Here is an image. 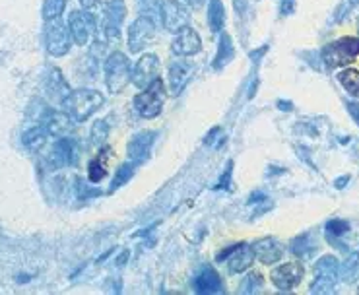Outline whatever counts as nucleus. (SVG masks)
<instances>
[{
	"label": "nucleus",
	"mask_w": 359,
	"mask_h": 295,
	"mask_svg": "<svg viewBox=\"0 0 359 295\" xmlns=\"http://www.w3.org/2000/svg\"><path fill=\"white\" fill-rule=\"evenodd\" d=\"M103 101L105 99H103V96L99 92L84 87V90L70 92L67 99L62 101V105H64V111L70 115L72 121L84 123V121H87L103 105Z\"/></svg>",
	"instance_id": "nucleus-1"
},
{
	"label": "nucleus",
	"mask_w": 359,
	"mask_h": 295,
	"mask_svg": "<svg viewBox=\"0 0 359 295\" xmlns=\"http://www.w3.org/2000/svg\"><path fill=\"white\" fill-rule=\"evenodd\" d=\"M132 80V67L125 53L116 51L105 62V84L111 94H121Z\"/></svg>",
	"instance_id": "nucleus-2"
},
{
	"label": "nucleus",
	"mask_w": 359,
	"mask_h": 295,
	"mask_svg": "<svg viewBox=\"0 0 359 295\" xmlns=\"http://www.w3.org/2000/svg\"><path fill=\"white\" fill-rule=\"evenodd\" d=\"M359 55V37H342L322 49V60L330 68L346 67Z\"/></svg>",
	"instance_id": "nucleus-3"
},
{
	"label": "nucleus",
	"mask_w": 359,
	"mask_h": 295,
	"mask_svg": "<svg viewBox=\"0 0 359 295\" xmlns=\"http://www.w3.org/2000/svg\"><path fill=\"white\" fill-rule=\"evenodd\" d=\"M165 103V86L159 78H155L154 82L148 87H144L142 94L134 97V109L140 117L144 119H154L161 113Z\"/></svg>",
	"instance_id": "nucleus-4"
},
{
	"label": "nucleus",
	"mask_w": 359,
	"mask_h": 295,
	"mask_svg": "<svg viewBox=\"0 0 359 295\" xmlns=\"http://www.w3.org/2000/svg\"><path fill=\"white\" fill-rule=\"evenodd\" d=\"M340 278V262L332 255H324L315 264V280L310 294H330Z\"/></svg>",
	"instance_id": "nucleus-5"
},
{
	"label": "nucleus",
	"mask_w": 359,
	"mask_h": 295,
	"mask_svg": "<svg viewBox=\"0 0 359 295\" xmlns=\"http://www.w3.org/2000/svg\"><path fill=\"white\" fill-rule=\"evenodd\" d=\"M155 37V22L150 16H140L128 28V49L130 53H140Z\"/></svg>",
	"instance_id": "nucleus-6"
},
{
	"label": "nucleus",
	"mask_w": 359,
	"mask_h": 295,
	"mask_svg": "<svg viewBox=\"0 0 359 295\" xmlns=\"http://www.w3.org/2000/svg\"><path fill=\"white\" fill-rule=\"evenodd\" d=\"M159 16L167 31H179L184 26H189V10L179 0H161Z\"/></svg>",
	"instance_id": "nucleus-7"
},
{
	"label": "nucleus",
	"mask_w": 359,
	"mask_h": 295,
	"mask_svg": "<svg viewBox=\"0 0 359 295\" xmlns=\"http://www.w3.org/2000/svg\"><path fill=\"white\" fill-rule=\"evenodd\" d=\"M227 260L229 264V272H245L247 268L252 267V260H254V251H252L251 245H245V243H239V245H233V247H227L223 253L218 255V262H223Z\"/></svg>",
	"instance_id": "nucleus-8"
},
{
	"label": "nucleus",
	"mask_w": 359,
	"mask_h": 295,
	"mask_svg": "<svg viewBox=\"0 0 359 295\" xmlns=\"http://www.w3.org/2000/svg\"><path fill=\"white\" fill-rule=\"evenodd\" d=\"M70 41H72V33L70 28L64 24H60L57 19H51L47 28V51L53 57H64L70 51Z\"/></svg>",
	"instance_id": "nucleus-9"
},
{
	"label": "nucleus",
	"mask_w": 359,
	"mask_h": 295,
	"mask_svg": "<svg viewBox=\"0 0 359 295\" xmlns=\"http://www.w3.org/2000/svg\"><path fill=\"white\" fill-rule=\"evenodd\" d=\"M303 276H305V270L299 262H286V264L276 267L270 272L272 284L281 292H290L295 286H299Z\"/></svg>",
	"instance_id": "nucleus-10"
},
{
	"label": "nucleus",
	"mask_w": 359,
	"mask_h": 295,
	"mask_svg": "<svg viewBox=\"0 0 359 295\" xmlns=\"http://www.w3.org/2000/svg\"><path fill=\"white\" fill-rule=\"evenodd\" d=\"M200 49H202V39L189 26L179 29L171 43V51L177 57H193L196 53H200Z\"/></svg>",
	"instance_id": "nucleus-11"
},
{
	"label": "nucleus",
	"mask_w": 359,
	"mask_h": 295,
	"mask_svg": "<svg viewBox=\"0 0 359 295\" xmlns=\"http://www.w3.org/2000/svg\"><path fill=\"white\" fill-rule=\"evenodd\" d=\"M159 74V58L155 55H144L132 68V84L140 90L148 87Z\"/></svg>",
	"instance_id": "nucleus-12"
},
{
	"label": "nucleus",
	"mask_w": 359,
	"mask_h": 295,
	"mask_svg": "<svg viewBox=\"0 0 359 295\" xmlns=\"http://www.w3.org/2000/svg\"><path fill=\"white\" fill-rule=\"evenodd\" d=\"M94 26H96V22L91 19L89 14H84V12H72L70 18H68V28H70L72 39H74V43L80 45V47H84L87 41H89Z\"/></svg>",
	"instance_id": "nucleus-13"
},
{
	"label": "nucleus",
	"mask_w": 359,
	"mask_h": 295,
	"mask_svg": "<svg viewBox=\"0 0 359 295\" xmlns=\"http://www.w3.org/2000/svg\"><path fill=\"white\" fill-rule=\"evenodd\" d=\"M154 140L155 133H152V130H142V133L134 134V136L130 138L128 146H126V152H128L130 162H144L146 158L150 155V150H152V146H154Z\"/></svg>",
	"instance_id": "nucleus-14"
},
{
	"label": "nucleus",
	"mask_w": 359,
	"mask_h": 295,
	"mask_svg": "<svg viewBox=\"0 0 359 295\" xmlns=\"http://www.w3.org/2000/svg\"><path fill=\"white\" fill-rule=\"evenodd\" d=\"M194 74V65L189 60H175L169 67V87L171 94L179 96Z\"/></svg>",
	"instance_id": "nucleus-15"
},
{
	"label": "nucleus",
	"mask_w": 359,
	"mask_h": 295,
	"mask_svg": "<svg viewBox=\"0 0 359 295\" xmlns=\"http://www.w3.org/2000/svg\"><path fill=\"white\" fill-rule=\"evenodd\" d=\"M252 251H254V257L259 258L262 264H276L281 258V255H283L281 243L280 241H276L274 237L259 239V241L252 245Z\"/></svg>",
	"instance_id": "nucleus-16"
},
{
	"label": "nucleus",
	"mask_w": 359,
	"mask_h": 295,
	"mask_svg": "<svg viewBox=\"0 0 359 295\" xmlns=\"http://www.w3.org/2000/svg\"><path fill=\"white\" fill-rule=\"evenodd\" d=\"M194 289L196 294H220L222 292V280L218 276V272L213 268L206 267L194 278Z\"/></svg>",
	"instance_id": "nucleus-17"
},
{
	"label": "nucleus",
	"mask_w": 359,
	"mask_h": 295,
	"mask_svg": "<svg viewBox=\"0 0 359 295\" xmlns=\"http://www.w3.org/2000/svg\"><path fill=\"white\" fill-rule=\"evenodd\" d=\"M51 160H53V163H55L57 167L74 163V160H76V144L72 142V140H68V138L58 140V142L55 144V148H53Z\"/></svg>",
	"instance_id": "nucleus-18"
},
{
	"label": "nucleus",
	"mask_w": 359,
	"mask_h": 295,
	"mask_svg": "<svg viewBox=\"0 0 359 295\" xmlns=\"http://www.w3.org/2000/svg\"><path fill=\"white\" fill-rule=\"evenodd\" d=\"M47 134L49 130L45 126H33V128H29V130L24 133L21 142H24V146H26L28 150L37 152V150H41V148L45 146V142H47Z\"/></svg>",
	"instance_id": "nucleus-19"
},
{
	"label": "nucleus",
	"mask_w": 359,
	"mask_h": 295,
	"mask_svg": "<svg viewBox=\"0 0 359 295\" xmlns=\"http://www.w3.org/2000/svg\"><path fill=\"white\" fill-rule=\"evenodd\" d=\"M72 126V121H70V115L64 111V113H49L47 121H45V128L49 133L55 134V136H60V134H67Z\"/></svg>",
	"instance_id": "nucleus-20"
},
{
	"label": "nucleus",
	"mask_w": 359,
	"mask_h": 295,
	"mask_svg": "<svg viewBox=\"0 0 359 295\" xmlns=\"http://www.w3.org/2000/svg\"><path fill=\"white\" fill-rule=\"evenodd\" d=\"M340 278L346 284H356L359 280V253H351L340 267Z\"/></svg>",
	"instance_id": "nucleus-21"
},
{
	"label": "nucleus",
	"mask_w": 359,
	"mask_h": 295,
	"mask_svg": "<svg viewBox=\"0 0 359 295\" xmlns=\"http://www.w3.org/2000/svg\"><path fill=\"white\" fill-rule=\"evenodd\" d=\"M233 55H235V49H233L231 37L227 33H222V37H220V49H218V55L213 58V68L225 67L233 58Z\"/></svg>",
	"instance_id": "nucleus-22"
},
{
	"label": "nucleus",
	"mask_w": 359,
	"mask_h": 295,
	"mask_svg": "<svg viewBox=\"0 0 359 295\" xmlns=\"http://www.w3.org/2000/svg\"><path fill=\"white\" fill-rule=\"evenodd\" d=\"M208 24L212 31H222L223 24H225V10H223L222 0H210L208 4Z\"/></svg>",
	"instance_id": "nucleus-23"
},
{
	"label": "nucleus",
	"mask_w": 359,
	"mask_h": 295,
	"mask_svg": "<svg viewBox=\"0 0 359 295\" xmlns=\"http://www.w3.org/2000/svg\"><path fill=\"white\" fill-rule=\"evenodd\" d=\"M338 80L349 96L359 97V70H356V68H346L344 72L338 74Z\"/></svg>",
	"instance_id": "nucleus-24"
},
{
	"label": "nucleus",
	"mask_w": 359,
	"mask_h": 295,
	"mask_svg": "<svg viewBox=\"0 0 359 295\" xmlns=\"http://www.w3.org/2000/svg\"><path fill=\"white\" fill-rule=\"evenodd\" d=\"M136 165H138V163L128 162V163H123V165L116 169L115 177H113V183H111V191H116L119 187H123V185H126V183L130 181V177H132V173H134Z\"/></svg>",
	"instance_id": "nucleus-25"
},
{
	"label": "nucleus",
	"mask_w": 359,
	"mask_h": 295,
	"mask_svg": "<svg viewBox=\"0 0 359 295\" xmlns=\"http://www.w3.org/2000/svg\"><path fill=\"white\" fill-rule=\"evenodd\" d=\"M67 0H45L43 4V18L51 22V19L60 18V14L64 12Z\"/></svg>",
	"instance_id": "nucleus-26"
},
{
	"label": "nucleus",
	"mask_w": 359,
	"mask_h": 295,
	"mask_svg": "<svg viewBox=\"0 0 359 295\" xmlns=\"http://www.w3.org/2000/svg\"><path fill=\"white\" fill-rule=\"evenodd\" d=\"M87 173H89V181L91 183H99L105 179L107 167H105V158H103V153H101L99 158H96L94 162L89 163V169H87Z\"/></svg>",
	"instance_id": "nucleus-27"
},
{
	"label": "nucleus",
	"mask_w": 359,
	"mask_h": 295,
	"mask_svg": "<svg viewBox=\"0 0 359 295\" xmlns=\"http://www.w3.org/2000/svg\"><path fill=\"white\" fill-rule=\"evenodd\" d=\"M109 136V126H107L105 121H97L91 128V144L94 146H103Z\"/></svg>",
	"instance_id": "nucleus-28"
},
{
	"label": "nucleus",
	"mask_w": 359,
	"mask_h": 295,
	"mask_svg": "<svg viewBox=\"0 0 359 295\" xmlns=\"http://www.w3.org/2000/svg\"><path fill=\"white\" fill-rule=\"evenodd\" d=\"M348 229V221H344V219H330L329 224H326V235L329 237H342Z\"/></svg>",
	"instance_id": "nucleus-29"
},
{
	"label": "nucleus",
	"mask_w": 359,
	"mask_h": 295,
	"mask_svg": "<svg viewBox=\"0 0 359 295\" xmlns=\"http://www.w3.org/2000/svg\"><path fill=\"white\" fill-rule=\"evenodd\" d=\"M262 286V276L261 274H254L252 272L251 276H247L243 280V287H241V294H254L256 289H261Z\"/></svg>",
	"instance_id": "nucleus-30"
},
{
	"label": "nucleus",
	"mask_w": 359,
	"mask_h": 295,
	"mask_svg": "<svg viewBox=\"0 0 359 295\" xmlns=\"http://www.w3.org/2000/svg\"><path fill=\"white\" fill-rule=\"evenodd\" d=\"M359 4V0H344L342 4H340V8L336 10V14H334V22H342V19L348 16L351 10L356 8Z\"/></svg>",
	"instance_id": "nucleus-31"
},
{
	"label": "nucleus",
	"mask_w": 359,
	"mask_h": 295,
	"mask_svg": "<svg viewBox=\"0 0 359 295\" xmlns=\"http://www.w3.org/2000/svg\"><path fill=\"white\" fill-rule=\"evenodd\" d=\"M291 251H293V255H307L310 251V245H309V237L307 235H303V237L295 239L293 241V245H291Z\"/></svg>",
	"instance_id": "nucleus-32"
},
{
	"label": "nucleus",
	"mask_w": 359,
	"mask_h": 295,
	"mask_svg": "<svg viewBox=\"0 0 359 295\" xmlns=\"http://www.w3.org/2000/svg\"><path fill=\"white\" fill-rule=\"evenodd\" d=\"M231 169H233V163L229 162L227 163V167H225V171H223L222 181H218V185H216V189H218V191H225V189L229 187V181H231Z\"/></svg>",
	"instance_id": "nucleus-33"
},
{
	"label": "nucleus",
	"mask_w": 359,
	"mask_h": 295,
	"mask_svg": "<svg viewBox=\"0 0 359 295\" xmlns=\"http://www.w3.org/2000/svg\"><path fill=\"white\" fill-rule=\"evenodd\" d=\"M346 107H348V111H349V115H351V119H353V121L359 124V103H356V101H348V103H346Z\"/></svg>",
	"instance_id": "nucleus-34"
},
{
	"label": "nucleus",
	"mask_w": 359,
	"mask_h": 295,
	"mask_svg": "<svg viewBox=\"0 0 359 295\" xmlns=\"http://www.w3.org/2000/svg\"><path fill=\"white\" fill-rule=\"evenodd\" d=\"M80 4H82L84 8H91V6L96 4V0H80Z\"/></svg>",
	"instance_id": "nucleus-35"
},
{
	"label": "nucleus",
	"mask_w": 359,
	"mask_h": 295,
	"mask_svg": "<svg viewBox=\"0 0 359 295\" xmlns=\"http://www.w3.org/2000/svg\"><path fill=\"white\" fill-rule=\"evenodd\" d=\"M291 6H293V0H286V8L281 10V14H288L291 10Z\"/></svg>",
	"instance_id": "nucleus-36"
},
{
	"label": "nucleus",
	"mask_w": 359,
	"mask_h": 295,
	"mask_svg": "<svg viewBox=\"0 0 359 295\" xmlns=\"http://www.w3.org/2000/svg\"><path fill=\"white\" fill-rule=\"evenodd\" d=\"M349 181V177H342V179H338V181H336V187H344V185H346V183Z\"/></svg>",
	"instance_id": "nucleus-37"
},
{
	"label": "nucleus",
	"mask_w": 359,
	"mask_h": 295,
	"mask_svg": "<svg viewBox=\"0 0 359 295\" xmlns=\"http://www.w3.org/2000/svg\"><path fill=\"white\" fill-rule=\"evenodd\" d=\"M278 107H283V109H291V103H286V101H278Z\"/></svg>",
	"instance_id": "nucleus-38"
},
{
	"label": "nucleus",
	"mask_w": 359,
	"mask_h": 295,
	"mask_svg": "<svg viewBox=\"0 0 359 295\" xmlns=\"http://www.w3.org/2000/svg\"><path fill=\"white\" fill-rule=\"evenodd\" d=\"M194 4H200V2H202V0H193Z\"/></svg>",
	"instance_id": "nucleus-39"
},
{
	"label": "nucleus",
	"mask_w": 359,
	"mask_h": 295,
	"mask_svg": "<svg viewBox=\"0 0 359 295\" xmlns=\"http://www.w3.org/2000/svg\"><path fill=\"white\" fill-rule=\"evenodd\" d=\"M358 31H359V22H358Z\"/></svg>",
	"instance_id": "nucleus-40"
}]
</instances>
